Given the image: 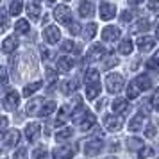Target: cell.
Wrapping results in <instances>:
<instances>
[{"label": "cell", "mask_w": 159, "mask_h": 159, "mask_svg": "<svg viewBox=\"0 0 159 159\" xmlns=\"http://www.w3.org/2000/svg\"><path fill=\"white\" fill-rule=\"evenodd\" d=\"M95 34H97V23H88L86 27L82 29V36H84V39H93Z\"/></svg>", "instance_id": "f546056e"}, {"label": "cell", "mask_w": 159, "mask_h": 159, "mask_svg": "<svg viewBox=\"0 0 159 159\" xmlns=\"http://www.w3.org/2000/svg\"><path fill=\"white\" fill-rule=\"evenodd\" d=\"M2 82H4V88L7 86V70H6V66L2 68Z\"/></svg>", "instance_id": "7dc6e473"}, {"label": "cell", "mask_w": 159, "mask_h": 159, "mask_svg": "<svg viewBox=\"0 0 159 159\" xmlns=\"http://www.w3.org/2000/svg\"><path fill=\"white\" fill-rule=\"evenodd\" d=\"M107 159H116V157H113V156H111V157H107Z\"/></svg>", "instance_id": "db71d44e"}, {"label": "cell", "mask_w": 159, "mask_h": 159, "mask_svg": "<svg viewBox=\"0 0 159 159\" xmlns=\"http://www.w3.org/2000/svg\"><path fill=\"white\" fill-rule=\"evenodd\" d=\"M15 32H18V34H27L29 32V22L27 20H18L15 23Z\"/></svg>", "instance_id": "d6a6232c"}, {"label": "cell", "mask_w": 159, "mask_h": 159, "mask_svg": "<svg viewBox=\"0 0 159 159\" xmlns=\"http://www.w3.org/2000/svg\"><path fill=\"white\" fill-rule=\"evenodd\" d=\"M104 125H106V129H107V130H113V132H116V130L122 129L123 120L120 118V116L106 115V116H104Z\"/></svg>", "instance_id": "7c38bea8"}, {"label": "cell", "mask_w": 159, "mask_h": 159, "mask_svg": "<svg viewBox=\"0 0 159 159\" xmlns=\"http://www.w3.org/2000/svg\"><path fill=\"white\" fill-rule=\"evenodd\" d=\"M106 57V47L100 43H95L93 47H89V50L86 54V63H95Z\"/></svg>", "instance_id": "8992f818"}, {"label": "cell", "mask_w": 159, "mask_h": 159, "mask_svg": "<svg viewBox=\"0 0 159 159\" xmlns=\"http://www.w3.org/2000/svg\"><path fill=\"white\" fill-rule=\"evenodd\" d=\"M118 52H120L122 56H130V54H132V39H130V38H123L122 41H120Z\"/></svg>", "instance_id": "d4e9b609"}, {"label": "cell", "mask_w": 159, "mask_h": 159, "mask_svg": "<svg viewBox=\"0 0 159 159\" xmlns=\"http://www.w3.org/2000/svg\"><path fill=\"white\" fill-rule=\"evenodd\" d=\"M41 102H43V98H34V100H30L29 104H27V115H30V116L39 115V113H41L39 107H43Z\"/></svg>", "instance_id": "44dd1931"}, {"label": "cell", "mask_w": 159, "mask_h": 159, "mask_svg": "<svg viewBox=\"0 0 159 159\" xmlns=\"http://www.w3.org/2000/svg\"><path fill=\"white\" fill-rule=\"evenodd\" d=\"M77 88H79V80L77 79H66L65 82H61V93L63 95H72Z\"/></svg>", "instance_id": "d6986e66"}, {"label": "cell", "mask_w": 159, "mask_h": 159, "mask_svg": "<svg viewBox=\"0 0 159 159\" xmlns=\"http://www.w3.org/2000/svg\"><path fill=\"white\" fill-rule=\"evenodd\" d=\"M75 122H79V129L82 132H88L89 129H93L95 123H97V118H95L93 113H89V111H80V118H77Z\"/></svg>", "instance_id": "277c9868"}, {"label": "cell", "mask_w": 159, "mask_h": 159, "mask_svg": "<svg viewBox=\"0 0 159 159\" xmlns=\"http://www.w3.org/2000/svg\"><path fill=\"white\" fill-rule=\"evenodd\" d=\"M100 93V80H89L86 82V98L95 100Z\"/></svg>", "instance_id": "4fadbf2b"}, {"label": "cell", "mask_w": 159, "mask_h": 159, "mask_svg": "<svg viewBox=\"0 0 159 159\" xmlns=\"http://www.w3.org/2000/svg\"><path fill=\"white\" fill-rule=\"evenodd\" d=\"M4 109L6 111H16L18 107V104H20V95L16 93V91H7V93L4 95Z\"/></svg>", "instance_id": "52a82bcc"}, {"label": "cell", "mask_w": 159, "mask_h": 159, "mask_svg": "<svg viewBox=\"0 0 159 159\" xmlns=\"http://www.w3.org/2000/svg\"><path fill=\"white\" fill-rule=\"evenodd\" d=\"M43 38L47 39V43L56 45L59 39H61V30H59L57 25H48V27H45V30H43Z\"/></svg>", "instance_id": "ba28073f"}, {"label": "cell", "mask_w": 159, "mask_h": 159, "mask_svg": "<svg viewBox=\"0 0 159 159\" xmlns=\"http://www.w3.org/2000/svg\"><path fill=\"white\" fill-rule=\"evenodd\" d=\"M54 18H56L59 23H63V25H70V23H72V11H70L68 6L59 4L57 7L54 9Z\"/></svg>", "instance_id": "5b68a950"}, {"label": "cell", "mask_w": 159, "mask_h": 159, "mask_svg": "<svg viewBox=\"0 0 159 159\" xmlns=\"http://www.w3.org/2000/svg\"><path fill=\"white\" fill-rule=\"evenodd\" d=\"M154 134H156V129H154V125H148V127L145 129V136H147V138H154Z\"/></svg>", "instance_id": "f6af8a7d"}, {"label": "cell", "mask_w": 159, "mask_h": 159, "mask_svg": "<svg viewBox=\"0 0 159 159\" xmlns=\"http://www.w3.org/2000/svg\"><path fill=\"white\" fill-rule=\"evenodd\" d=\"M2 30H7V11H2Z\"/></svg>", "instance_id": "b9f144b4"}, {"label": "cell", "mask_w": 159, "mask_h": 159, "mask_svg": "<svg viewBox=\"0 0 159 159\" xmlns=\"http://www.w3.org/2000/svg\"><path fill=\"white\" fill-rule=\"evenodd\" d=\"M120 34H122V30L118 29V27H115V25H107L106 29L102 30V39H104L106 43H115L116 39L120 38Z\"/></svg>", "instance_id": "8fae6325"}, {"label": "cell", "mask_w": 159, "mask_h": 159, "mask_svg": "<svg viewBox=\"0 0 159 159\" xmlns=\"http://www.w3.org/2000/svg\"><path fill=\"white\" fill-rule=\"evenodd\" d=\"M47 80H48V86H50V88L56 86L57 77H56V72H54V70H47Z\"/></svg>", "instance_id": "8d00e7d4"}, {"label": "cell", "mask_w": 159, "mask_h": 159, "mask_svg": "<svg viewBox=\"0 0 159 159\" xmlns=\"http://www.w3.org/2000/svg\"><path fill=\"white\" fill-rule=\"evenodd\" d=\"M39 132H41L39 123H36V122L27 123V127H25V136H27L29 141H36L38 138H39Z\"/></svg>", "instance_id": "2e32d148"}, {"label": "cell", "mask_w": 159, "mask_h": 159, "mask_svg": "<svg viewBox=\"0 0 159 159\" xmlns=\"http://www.w3.org/2000/svg\"><path fill=\"white\" fill-rule=\"evenodd\" d=\"M104 106H106V100H104V98L97 102V109H98V111H102V109H104Z\"/></svg>", "instance_id": "c3c4849f"}, {"label": "cell", "mask_w": 159, "mask_h": 159, "mask_svg": "<svg viewBox=\"0 0 159 159\" xmlns=\"http://www.w3.org/2000/svg\"><path fill=\"white\" fill-rule=\"evenodd\" d=\"M43 86V82H41V80H36V82H32V84H27V86L23 88V97H27V98H29L30 95H34L38 91V89H39V88Z\"/></svg>", "instance_id": "4316f807"}, {"label": "cell", "mask_w": 159, "mask_h": 159, "mask_svg": "<svg viewBox=\"0 0 159 159\" xmlns=\"http://www.w3.org/2000/svg\"><path fill=\"white\" fill-rule=\"evenodd\" d=\"M104 150V141H102V136L98 138H91V139H88L86 145H84V154L89 156V157H95V156H98L100 152Z\"/></svg>", "instance_id": "7a4b0ae2"}, {"label": "cell", "mask_w": 159, "mask_h": 159, "mask_svg": "<svg viewBox=\"0 0 159 159\" xmlns=\"http://www.w3.org/2000/svg\"><path fill=\"white\" fill-rule=\"evenodd\" d=\"M143 0H129V6H139Z\"/></svg>", "instance_id": "f907efd6"}, {"label": "cell", "mask_w": 159, "mask_h": 159, "mask_svg": "<svg viewBox=\"0 0 159 159\" xmlns=\"http://www.w3.org/2000/svg\"><path fill=\"white\" fill-rule=\"evenodd\" d=\"M143 123H145V113L141 115H136L134 118H130V122H129V130H132V132H136V130L139 129H143Z\"/></svg>", "instance_id": "7402d4cb"}, {"label": "cell", "mask_w": 159, "mask_h": 159, "mask_svg": "<svg viewBox=\"0 0 159 159\" xmlns=\"http://www.w3.org/2000/svg\"><path fill=\"white\" fill-rule=\"evenodd\" d=\"M136 45H138V48H139L141 52H148V50H152V47L156 45V41H154V38L139 36L138 38V41H136Z\"/></svg>", "instance_id": "ffe728a7"}, {"label": "cell", "mask_w": 159, "mask_h": 159, "mask_svg": "<svg viewBox=\"0 0 159 159\" xmlns=\"http://www.w3.org/2000/svg\"><path fill=\"white\" fill-rule=\"evenodd\" d=\"M148 66H159V50L154 54V57L150 59V63H148Z\"/></svg>", "instance_id": "bcb514c9"}, {"label": "cell", "mask_w": 159, "mask_h": 159, "mask_svg": "<svg viewBox=\"0 0 159 159\" xmlns=\"http://www.w3.org/2000/svg\"><path fill=\"white\" fill-rule=\"evenodd\" d=\"M16 47H18V39H16L15 36H9V38H6V39L2 41V50L6 52V54L15 52Z\"/></svg>", "instance_id": "603a6c76"}, {"label": "cell", "mask_w": 159, "mask_h": 159, "mask_svg": "<svg viewBox=\"0 0 159 159\" xmlns=\"http://www.w3.org/2000/svg\"><path fill=\"white\" fill-rule=\"evenodd\" d=\"M150 156H154V148L152 147H143L141 150H138V159H147Z\"/></svg>", "instance_id": "836d02e7"}, {"label": "cell", "mask_w": 159, "mask_h": 159, "mask_svg": "<svg viewBox=\"0 0 159 159\" xmlns=\"http://www.w3.org/2000/svg\"><path fill=\"white\" fill-rule=\"evenodd\" d=\"M148 27H150L148 20H147V18H141V20H139L136 25H132V27H130V32H132V34H139V32L148 30Z\"/></svg>", "instance_id": "484cf974"}, {"label": "cell", "mask_w": 159, "mask_h": 159, "mask_svg": "<svg viewBox=\"0 0 159 159\" xmlns=\"http://www.w3.org/2000/svg\"><path fill=\"white\" fill-rule=\"evenodd\" d=\"M68 27H70V32H72V36H77V34H80V25H79L77 22H72L70 25H68Z\"/></svg>", "instance_id": "60d3db41"}, {"label": "cell", "mask_w": 159, "mask_h": 159, "mask_svg": "<svg viewBox=\"0 0 159 159\" xmlns=\"http://www.w3.org/2000/svg\"><path fill=\"white\" fill-rule=\"evenodd\" d=\"M61 50L63 52H79V48H77V45L73 43V41H70V39H66V41H63V45H61Z\"/></svg>", "instance_id": "e575fe53"}, {"label": "cell", "mask_w": 159, "mask_h": 159, "mask_svg": "<svg viewBox=\"0 0 159 159\" xmlns=\"http://www.w3.org/2000/svg\"><path fill=\"white\" fill-rule=\"evenodd\" d=\"M20 143V130H6V132H2V148L4 150H9V148H13L15 145Z\"/></svg>", "instance_id": "3957f363"}, {"label": "cell", "mask_w": 159, "mask_h": 159, "mask_svg": "<svg viewBox=\"0 0 159 159\" xmlns=\"http://www.w3.org/2000/svg\"><path fill=\"white\" fill-rule=\"evenodd\" d=\"M118 63H120V61H118V57H116V56H107V57H106V63H104V68L116 66Z\"/></svg>", "instance_id": "f35d334b"}, {"label": "cell", "mask_w": 159, "mask_h": 159, "mask_svg": "<svg viewBox=\"0 0 159 159\" xmlns=\"http://www.w3.org/2000/svg\"><path fill=\"white\" fill-rule=\"evenodd\" d=\"M125 91H127V98H129V100H132V98H136L138 95H139L141 91H143V86H141V82H139V79L136 77V79H134V80H132V82L129 84V88H127Z\"/></svg>", "instance_id": "e0dca14e"}, {"label": "cell", "mask_w": 159, "mask_h": 159, "mask_svg": "<svg viewBox=\"0 0 159 159\" xmlns=\"http://www.w3.org/2000/svg\"><path fill=\"white\" fill-rule=\"evenodd\" d=\"M52 2H54V0H48V6H52Z\"/></svg>", "instance_id": "f5cc1de1"}, {"label": "cell", "mask_w": 159, "mask_h": 159, "mask_svg": "<svg viewBox=\"0 0 159 159\" xmlns=\"http://www.w3.org/2000/svg\"><path fill=\"white\" fill-rule=\"evenodd\" d=\"M156 36H157V39H159V25H157V29H156Z\"/></svg>", "instance_id": "816d5d0a"}, {"label": "cell", "mask_w": 159, "mask_h": 159, "mask_svg": "<svg viewBox=\"0 0 159 159\" xmlns=\"http://www.w3.org/2000/svg\"><path fill=\"white\" fill-rule=\"evenodd\" d=\"M79 15L82 18H91L95 15V6L93 2H89V0H82L79 4Z\"/></svg>", "instance_id": "9a60e30c"}, {"label": "cell", "mask_w": 159, "mask_h": 159, "mask_svg": "<svg viewBox=\"0 0 159 159\" xmlns=\"http://www.w3.org/2000/svg\"><path fill=\"white\" fill-rule=\"evenodd\" d=\"M98 13H100V20L107 22V20H111V18H115L116 6L115 4H111V2H100V9H98Z\"/></svg>", "instance_id": "9c48e42d"}, {"label": "cell", "mask_w": 159, "mask_h": 159, "mask_svg": "<svg viewBox=\"0 0 159 159\" xmlns=\"http://www.w3.org/2000/svg\"><path fill=\"white\" fill-rule=\"evenodd\" d=\"M27 15H29V18H32V20H38L39 15H41V6H39L38 2H29V4H27Z\"/></svg>", "instance_id": "cb8c5ba5"}, {"label": "cell", "mask_w": 159, "mask_h": 159, "mask_svg": "<svg viewBox=\"0 0 159 159\" xmlns=\"http://www.w3.org/2000/svg\"><path fill=\"white\" fill-rule=\"evenodd\" d=\"M32 157H34V159H47V157H48V152H47V148H45V147H39V148H36V150H34Z\"/></svg>", "instance_id": "d590c367"}, {"label": "cell", "mask_w": 159, "mask_h": 159, "mask_svg": "<svg viewBox=\"0 0 159 159\" xmlns=\"http://www.w3.org/2000/svg\"><path fill=\"white\" fill-rule=\"evenodd\" d=\"M56 107H57V104L56 102H47V104H43V107H41V113H39V116H43V118H47V116H50L54 111H56Z\"/></svg>", "instance_id": "4dcf8cb0"}, {"label": "cell", "mask_w": 159, "mask_h": 159, "mask_svg": "<svg viewBox=\"0 0 159 159\" xmlns=\"http://www.w3.org/2000/svg\"><path fill=\"white\" fill-rule=\"evenodd\" d=\"M73 136V129L72 127H66V129H61L56 132V139L57 141H66V139H70Z\"/></svg>", "instance_id": "f1b7e54d"}, {"label": "cell", "mask_w": 159, "mask_h": 159, "mask_svg": "<svg viewBox=\"0 0 159 159\" xmlns=\"http://www.w3.org/2000/svg\"><path fill=\"white\" fill-rule=\"evenodd\" d=\"M6 127H7V118L2 116V132H6Z\"/></svg>", "instance_id": "681fc988"}, {"label": "cell", "mask_w": 159, "mask_h": 159, "mask_svg": "<svg viewBox=\"0 0 159 159\" xmlns=\"http://www.w3.org/2000/svg\"><path fill=\"white\" fill-rule=\"evenodd\" d=\"M123 84H125V80H123L122 73L111 72L106 77V88H107L109 93H120L123 89Z\"/></svg>", "instance_id": "6da1fadb"}, {"label": "cell", "mask_w": 159, "mask_h": 159, "mask_svg": "<svg viewBox=\"0 0 159 159\" xmlns=\"http://www.w3.org/2000/svg\"><path fill=\"white\" fill-rule=\"evenodd\" d=\"M125 145H127L129 150H141V148L145 147L143 141H141L139 138H129V139L125 141Z\"/></svg>", "instance_id": "83f0119b"}, {"label": "cell", "mask_w": 159, "mask_h": 159, "mask_svg": "<svg viewBox=\"0 0 159 159\" xmlns=\"http://www.w3.org/2000/svg\"><path fill=\"white\" fill-rule=\"evenodd\" d=\"M148 9L150 11H159V0H148Z\"/></svg>", "instance_id": "7bdbcfd3"}, {"label": "cell", "mask_w": 159, "mask_h": 159, "mask_svg": "<svg viewBox=\"0 0 159 159\" xmlns=\"http://www.w3.org/2000/svg\"><path fill=\"white\" fill-rule=\"evenodd\" d=\"M25 156H27V148H20L18 152H15V157L13 159H23Z\"/></svg>", "instance_id": "ee69618b"}, {"label": "cell", "mask_w": 159, "mask_h": 159, "mask_svg": "<svg viewBox=\"0 0 159 159\" xmlns=\"http://www.w3.org/2000/svg\"><path fill=\"white\" fill-rule=\"evenodd\" d=\"M54 159H72L75 156V148L70 147V145H65V147H56L54 152H52Z\"/></svg>", "instance_id": "30bf717a"}, {"label": "cell", "mask_w": 159, "mask_h": 159, "mask_svg": "<svg viewBox=\"0 0 159 159\" xmlns=\"http://www.w3.org/2000/svg\"><path fill=\"white\" fill-rule=\"evenodd\" d=\"M120 20H122V23H130L134 20V13L132 11H123L122 16H120Z\"/></svg>", "instance_id": "74e56055"}, {"label": "cell", "mask_w": 159, "mask_h": 159, "mask_svg": "<svg viewBox=\"0 0 159 159\" xmlns=\"http://www.w3.org/2000/svg\"><path fill=\"white\" fill-rule=\"evenodd\" d=\"M56 65L61 72H70L73 66H75V59L73 57H68V56H61V57L56 59Z\"/></svg>", "instance_id": "5bb4252c"}, {"label": "cell", "mask_w": 159, "mask_h": 159, "mask_svg": "<svg viewBox=\"0 0 159 159\" xmlns=\"http://www.w3.org/2000/svg\"><path fill=\"white\" fill-rule=\"evenodd\" d=\"M150 106H152V111H159V91H156V93L152 95Z\"/></svg>", "instance_id": "ab89813d"}, {"label": "cell", "mask_w": 159, "mask_h": 159, "mask_svg": "<svg viewBox=\"0 0 159 159\" xmlns=\"http://www.w3.org/2000/svg\"><path fill=\"white\" fill-rule=\"evenodd\" d=\"M111 107H113V111L115 113H118V115H125L127 111H129V98L125 100V98H116L113 104H111Z\"/></svg>", "instance_id": "ac0fdd59"}, {"label": "cell", "mask_w": 159, "mask_h": 159, "mask_svg": "<svg viewBox=\"0 0 159 159\" xmlns=\"http://www.w3.org/2000/svg\"><path fill=\"white\" fill-rule=\"evenodd\" d=\"M22 7H23V2L22 0H13L11 4H9V13L13 16H18L22 13Z\"/></svg>", "instance_id": "1f68e13d"}]
</instances>
